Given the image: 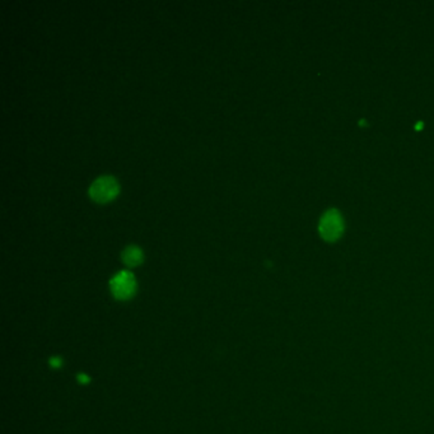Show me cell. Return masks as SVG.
<instances>
[{
  "label": "cell",
  "mask_w": 434,
  "mask_h": 434,
  "mask_svg": "<svg viewBox=\"0 0 434 434\" xmlns=\"http://www.w3.org/2000/svg\"><path fill=\"white\" fill-rule=\"evenodd\" d=\"M344 233V219L335 209H330L321 217L320 234L328 242L340 239Z\"/></svg>",
  "instance_id": "1"
},
{
  "label": "cell",
  "mask_w": 434,
  "mask_h": 434,
  "mask_svg": "<svg viewBox=\"0 0 434 434\" xmlns=\"http://www.w3.org/2000/svg\"><path fill=\"white\" fill-rule=\"evenodd\" d=\"M119 193V182L112 176H99L96 178L88 189V194L95 202L106 203L114 199Z\"/></svg>",
  "instance_id": "2"
},
{
  "label": "cell",
  "mask_w": 434,
  "mask_h": 434,
  "mask_svg": "<svg viewBox=\"0 0 434 434\" xmlns=\"http://www.w3.org/2000/svg\"><path fill=\"white\" fill-rule=\"evenodd\" d=\"M110 284H111V291L114 293V296L120 300H126L132 297L135 291V278L128 270H121L114 275Z\"/></svg>",
  "instance_id": "3"
},
{
  "label": "cell",
  "mask_w": 434,
  "mask_h": 434,
  "mask_svg": "<svg viewBox=\"0 0 434 434\" xmlns=\"http://www.w3.org/2000/svg\"><path fill=\"white\" fill-rule=\"evenodd\" d=\"M121 257L124 260L125 264L129 266L138 265L143 260V252L141 248L135 245H129L125 248Z\"/></svg>",
  "instance_id": "4"
}]
</instances>
